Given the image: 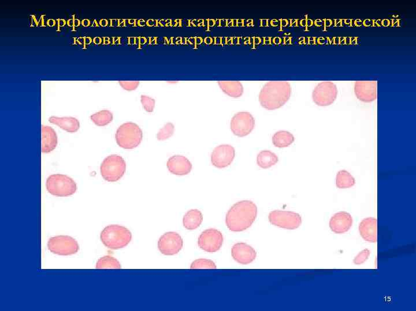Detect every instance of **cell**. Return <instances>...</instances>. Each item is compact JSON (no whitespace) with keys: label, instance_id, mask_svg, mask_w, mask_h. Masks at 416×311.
<instances>
[{"label":"cell","instance_id":"obj_1","mask_svg":"<svg viewBox=\"0 0 416 311\" xmlns=\"http://www.w3.org/2000/svg\"><path fill=\"white\" fill-rule=\"evenodd\" d=\"M257 213V207L252 201L238 202L229 209L226 214L227 228L233 232L243 231L252 225Z\"/></svg>","mask_w":416,"mask_h":311},{"label":"cell","instance_id":"obj_2","mask_svg":"<svg viewBox=\"0 0 416 311\" xmlns=\"http://www.w3.org/2000/svg\"><path fill=\"white\" fill-rule=\"evenodd\" d=\"M292 87L288 82H269L259 92L258 100L263 108L274 110L281 108L289 101Z\"/></svg>","mask_w":416,"mask_h":311},{"label":"cell","instance_id":"obj_3","mask_svg":"<svg viewBox=\"0 0 416 311\" xmlns=\"http://www.w3.org/2000/svg\"><path fill=\"white\" fill-rule=\"evenodd\" d=\"M100 239L106 247L111 249L124 248L132 239V234L124 226L110 225L103 229Z\"/></svg>","mask_w":416,"mask_h":311},{"label":"cell","instance_id":"obj_4","mask_svg":"<svg viewBox=\"0 0 416 311\" xmlns=\"http://www.w3.org/2000/svg\"><path fill=\"white\" fill-rule=\"evenodd\" d=\"M115 139L120 147L125 149H134L143 141V130L135 123H124L117 129Z\"/></svg>","mask_w":416,"mask_h":311},{"label":"cell","instance_id":"obj_5","mask_svg":"<svg viewBox=\"0 0 416 311\" xmlns=\"http://www.w3.org/2000/svg\"><path fill=\"white\" fill-rule=\"evenodd\" d=\"M49 193L57 197H68L73 195L77 186L70 176L63 174H53L49 176L46 183Z\"/></svg>","mask_w":416,"mask_h":311},{"label":"cell","instance_id":"obj_6","mask_svg":"<svg viewBox=\"0 0 416 311\" xmlns=\"http://www.w3.org/2000/svg\"><path fill=\"white\" fill-rule=\"evenodd\" d=\"M126 164L120 156L112 155L106 157L103 160L100 166V172L102 178L109 182H117L125 174Z\"/></svg>","mask_w":416,"mask_h":311},{"label":"cell","instance_id":"obj_7","mask_svg":"<svg viewBox=\"0 0 416 311\" xmlns=\"http://www.w3.org/2000/svg\"><path fill=\"white\" fill-rule=\"evenodd\" d=\"M49 250L59 255H70L78 252V242L69 236H57L51 237L48 242Z\"/></svg>","mask_w":416,"mask_h":311},{"label":"cell","instance_id":"obj_8","mask_svg":"<svg viewBox=\"0 0 416 311\" xmlns=\"http://www.w3.org/2000/svg\"><path fill=\"white\" fill-rule=\"evenodd\" d=\"M270 224L286 229H296L302 223V218L299 213L290 211L273 210L269 214Z\"/></svg>","mask_w":416,"mask_h":311},{"label":"cell","instance_id":"obj_9","mask_svg":"<svg viewBox=\"0 0 416 311\" xmlns=\"http://www.w3.org/2000/svg\"><path fill=\"white\" fill-rule=\"evenodd\" d=\"M338 96L337 86L331 82L320 83L312 92L313 101L319 106L332 105Z\"/></svg>","mask_w":416,"mask_h":311},{"label":"cell","instance_id":"obj_10","mask_svg":"<svg viewBox=\"0 0 416 311\" xmlns=\"http://www.w3.org/2000/svg\"><path fill=\"white\" fill-rule=\"evenodd\" d=\"M255 120L249 112H239L232 117L230 129L235 136L239 137L247 136L253 131Z\"/></svg>","mask_w":416,"mask_h":311},{"label":"cell","instance_id":"obj_11","mask_svg":"<svg viewBox=\"0 0 416 311\" xmlns=\"http://www.w3.org/2000/svg\"><path fill=\"white\" fill-rule=\"evenodd\" d=\"M224 241L222 233L215 229H208L202 232L198 238L200 248L208 252H215L222 246Z\"/></svg>","mask_w":416,"mask_h":311},{"label":"cell","instance_id":"obj_12","mask_svg":"<svg viewBox=\"0 0 416 311\" xmlns=\"http://www.w3.org/2000/svg\"><path fill=\"white\" fill-rule=\"evenodd\" d=\"M235 157V149L232 146L220 145L213 149L211 153V163L217 168H227L233 162Z\"/></svg>","mask_w":416,"mask_h":311},{"label":"cell","instance_id":"obj_13","mask_svg":"<svg viewBox=\"0 0 416 311\" xmlns=\"http://www.w3.org/2000/svg\"><path fill=\"white\" fill-rule=\"evenodd\" d=\"M183 241L179 234L175 232H167L158 241L159 251L165 255L177 254L183 248Z\"/></svg>","mask_w":416,"mask_h":311},{"label":"cell","instance_id":"obj_14","mask_svg":"<svg viewBox=\"0 0 416 311\" xmlns=\"http://www.w3.org/2000/svg\"><path fill=\"white\" fill-rule=\"evenodd\" d=\"M354 93L361 102L370 103L377 98L376 81H358L354 84Z\"/></svg>","mask_w":416,"mask_h":311},{"label":"cell","instance_id":"obj_15","mask_svg":"<svg viewBox=\"0 0 416 311\" xmlns=\"http://www.w3.org/2000/svg\"><path fill=\"white\" fill-rule=\"evenodd\" d=\"M232 258L239 263L249 264L256 258L257 252L250 245L245 243H238L231 249Z\"/></svg>","mask_w":416,"mask_h":311},{"label":"cell","instance_id":"obj_16","mask_svg":"<svg viewBox=\"0 0 416 311\" xmlns=\"http://www.w3.org/2000/svg\"><path fill=\"white\" fill-rule=\"evenodd\" d=\"M167 166L169 171L175 175L183 176L190 174L192 170V164L186 157L174 155L168 160Z\"/></svg>","mask_w":416,"mask_h":311},{"label":"cell","instance_id":"obj_17","mask_svg":"<svg viewBox=\"0 0 416 311\" xmlns=\"http://www.w3.org/2000/svg\"><path fill=\"white\" fill-rule=\"evenodd\" d=\"M330 227L333 232L342 234L349 231L353 225V218L346 212L337 213L331 217Z\"/></svg>","mask_w":416,"mask_h":311},{"label":"cell","instance_id":"obj_18","mask_svg":"<svg viewBox=\"0 0 416 311\" xmlns=\"http://www.w3.org/2000/svg\"><path fill=\"white\" fill-rule=\"evenodd\" d=\"M360 235L364 240L376 243L377 240V221L373 217L364 219L359 225Z\"/></svg>","mask_w":416,"mask_h":311},{"label":"cell","instance_id":"obj_19","mask_svg":"<svg viewBox=\"0 0 416 311\" xmlns=\"http://www.w3.org/2000/svg\"><path fill=\"white\" fill-rule=\"evenodd\" d=\"M42 146L43 153H49L53 151L58 143L55 130L49 126L41 127Z\"/></svg>","mask_w":416,"mask_h":311},{"label":"cell","instance_id":"obj_20","mask_svg":"<svg viewBox=\"0 0 416 311\" xmlns=\"http://www.w3.org/2000/svg\"><path fill=\"white\" fill-rule=\"evenodd\" d=\"M51 124L56 125L61 129L67 132L75 133L78 131L80 127L77 119L72 117H57L53 116L49 118Z\"/></svg>","mask_w":416,"mask_h":311},{"label":"cell","instance_id":"obj_21","mask_svg":"<svg viewBox=\"0 0 416 311\" xmlns=\"http://www.w3.org/2000/svg\"><path fill=\"white\" fill-rule=\"evenodd\" d=\"M218 84L224 93L231 98H240L243 94V87L239 82L222 81V82H219Z\"/></svg>","mask_w":416,"mask_h":311},{"label":"cell","instance_id":"obj_22","mask_svg":"<svg viewBox=\"0 0 416 311\" xmlns=\"http://www.w3.org/2000/svg\"><path fill=\"white\" fill-rule=\"evenodd\" d=\"M203 221V216L199 210L192 209L188 211L183 218V224L188 230L196 229Z\"/></svg>","mask_w":416,"mask_h":311},{"label":"cell","instance_id":"obj_23","mask_svg":"<svg viewBox=\"0 0 416 311\" xmlns=\"http://www.w3.org/2000/svg\"><path fill=\"white\" fill-rule=\"evenodd\" d=\"M279 161V157L275 153L268 150H264L257 156V164L262 169H268L274 166Z\"/></svg>","mask_w":416,"mask_h":311},{"label":"cell","instance_id":"obj_24","mask_svg":"<svg viewBox=\"0 0 416 311\" xmlns=\"http://www.w3.org/2000/svg\"><path fill=\"white\" fill-rule=\"evenodd\" d=\"M295 140L293 134L285 130H281L273 134L272 143L276 148H284L291 145Z\"/></svg>","mask_w":416,"mask_h":311},{"label":"cell","instance_id":"obj_25","mask_svg":"<svg viewBox=\"0 0 416 311\" xmlns=\"http://www.w3.org/2000/svg\"><path fill=\"white\" fill-rule=\"evenodd\" d=\"M356 181L353 176L348 171H339L336 178V185L339 189H344L353 187Z\"/></svg>","mask_w":416,"mask_h":311},{"label":"cell","instance_id":"obj_26","mask_svg":"<svg viewBox=\"0 0 416 311\" xmlns=\"http://www.w3.org/2000/svg\"><path fill=\"white\" fill-rule=\"evenodd\" d=\"M113 114L109 110H104L91 115V120L98 126L108 125L113 121Z\"/></svg>","mask_w":416,"mask_h":311},{"label":"cell","instance_id":"obj_27","mask_svg":"<svg viewBox=\"0 0 416 311\" xmlns=\"http://www.w3.org/2000/svg\"><path fill=\"white\" fill-rule=\"evenodd\" d=\"M121 264L116 259L111 256H105L99 259L96 264L97 269H106V268H113L120 269Z\"/></svg>","mask_w":416,"mask_h":311},{"label":"cell","instance_id":"obj_28","mask_svg":"<svg viewBox=\"0 0 416 311\" xmlns=\"http://www.w3.org/2000/svg\"><path fill=\"white\" fill-rule=\"evenodd\" d=\"M216 264L212 260L207 259H198L191 264V269H216Z\"/></svg>","mask_w":416,"mask_h":311},{"label":"cell","instance_id":"obj_29","mask_svg":"<svg viewBox=\"0 0 416 311\" xmlns=\"http://www.w3.org/2000/svg\"><path fill=\"white\" fill-rule=\"evenodd\" d=\"M175 132V126L172 123H167L163 128L159 130L156 136L159 141H164L169 139L173 136Z\"/></svg>","mask_w":416,"mask_h":311},{"label":"cell","instance_id":"obj_30","mask_svg":"<svg viewBox=\"0 0 416 311\" xmlns=\"http://www.w3.org/2000/svg\"><path fill=\"white\" fill-rule=\"evenodd\" d=\"M141 102L144 109L148 113H152L155 107V100L146 95H142Z\"/></svg>","mask_w":416,"mask_h":311},{"label":"cell","instance_id":"obj_31","mask_svg":"<svg viewBox=\"0 0 416 311\" xmlns=\"http://www.w3.org/2000/svg\"><path fill=\"white\" fill-rule=\"evenodd\" d=\"M371 254V251L368 249H365L362 250L356 256L353 260V262L356 264H361L366 262L369 258V256Z\"/></svg>","mask_w":416,"mask_h":311},{"label":"cell","instance_id":"obj_32","mask_svg":"<svg viewBox=\"0 0 416 311\" xmlns=\"http://www.w3.org/2000/svg\"><path fill=\"white\" fill-rule=\"evenodd\" d=\"M119 83L124 90L128 91L136 90L140 85V82H137V81L136 82H123V81H120Z\"/></svg>","mask_w":416,"mask_h":311},{"label":"cell","instance_id":"obj_33","mask_svg":"<svg viewBox=\"0 0 416 311\" xmlns=\"http://www.w3.org/2000/svg\"><path fill=\"white\" fill-rule=\"evenodd\" d=\"M301 25L303 26H312L313 25V21L312 20H309V19H303V20L301 21Z\"/></svg>","mask_w":416,"mask_h":311},{"label":"cell","instance_id":"obj_34","mask_svg":"<svg viewBox=\"0 0 416 311\" xmlns=\"http://www.w3.org/2000/svg\"><path fill=\"white\" fill-rule=\"evenodd\" d=\"M263 44L264 45L273 44V38L271 37H264L263 38Z\"/></svg>","mask_w":416,"mask_h":311},{"label":"cell","instance_id":"obj_35","mask_svg":"<svg viewBox=\"0 0 416 311\" xmlns=\"http://www.w3.org/2000/svg\"><path fill=\"white\" fill-rule=\"evenodd\" d=\"M282 43V40L280 37H274L273 38V44L274 45H280Z\"/></svg>","mask_w":416,"mask_h":311},{"label":"cell","instance_id":"obj_36","mask_svg":"<svg viewBox=\"0 0 416 311\" xmlns=\"http://www.w3.org/2000/svg\"><path fill=\"white\" fill-rule=\"evenodd\" d=\"M253 40H252L255 45H258L261 43V40L259 37H253L252 38Z\"/></svg>","mask_w":416,"mask_h":311},{"label":"cell","instance_id":"obj_37","mask_svg":"<svg viewBox=\"0 0 416 311\" xmlns=\"http://www.w3.org/2000/svg\"><path fill=\"white\" fill-rule=\"evenodd\" d=\"M381 25H382V26H383L384 27L388 26L389 25H390V21L387 20V19H384V20H383L382 21H381Z\"/></svg>","mask_w":416,"mask_h":311},{"label":"cell","instance_id":"obj_38","mask_svg":"<svg viewBox=\"0 0 416 311\" xmlns=\"http://www.w3.org/2000/svg\"><path fill=\"white\" fill-rule=\"evenodd\" d=\"M82 25L84 26H88L90 25V21L89 20H87V19H85V20H83L82 21Z\"/></svg>","mask_w":416,"mask_h":311},{"label":"cell","instance_id":"obj_39","mask_svg":"<svg viewBox=\"0 0 416 311\" xmlns=\"http://www.w3.org/2000/svg\"><path fill=\"white\" fill-rule=\"evenodd\" d=\"M371 21L369 20V19H366V20L364 21L363 22L364 25L366 27L369 26L371 25Z\"/></svg>","mask_w":416,"mask_h":311},{"label":"cell","instance_id":"obj_40","mask_svg":"<svg viewBox=\"0 0 416 311\" xmlns=\"http://www.w3.org/2000/svg\"><path fill=\"white\" fill-rule=\"evenodd\" d=\"M47 24H48V25H49V26H51V27H52V26H54V25H55V21L52 20V19H50V20H49V21H48V22H47Z\"/></svg>","mask_w":416,"mask_h":311},{"label":"cell","instance_id":"obj_41","mask_svg":"<svg viewBox=\"0 0 416 311\" xmlns=\"http://www.w3.org/2000/svg\"><path fill=\"white\" fill-rule=\"evenodd\" d=\"M281 27H286L288 25V21L287 20H281Z\"/></svg>","mask_w":416,"mask_h":311},{"label":"cell","instance_id":"obj_42","mask_svg":"<svg viewBox=\"0 0 416 311\" xmlns=\"http://www.w3.org/2000/svg\"><path fill=\"white\" fill-rule=\"evenodd\" d=\"M354 23L355 25H356V26L360 27L361 26H362V22L361 21L359 20V19H358V20L355 21Z\"/></svg>","mask_w":416,"mask_h":311},{"label":"cell","instance_id":"obj_43","mask_svg":"<svg viewBox=\"0 0 416 311\" xmlns=\"http://www.w3.org/2000/svg\"><path fill=\"white\" fill-rule=\"evenodd\" d=\"M264 22H261V26H268V20H262ZM262 22V21H261Z\"/></svg>","mask_w":416,"mask_h":311},{"label":"cell","instance_id":"obj_44","mask_svg":"<svg viewBox=\"0 0 416 311\" xmlns=\"http://www.w3.org/2000/svg\"><path fill=\"white\" fill-rule=\"evenodd\" d=\"M246 25H247V26L248 27H252V26H253V25H254V24H253V20H251V21H250V23H249V22H248V21H247V23H246Z\"/></svg>","mask_w":416,"mask_h":311},{"label":"cell","instance_id":"obj_45","mask_svg":"<svg viewBox=\"0 0 416 311\" xmlns=\"http://www.w3.org/2000/svg\"><path fill=\"white\" fill-rule=\"evenodd\" d=\"M331 25L332 22L330 20L328 21V23H327V20H326L325 22H324V25L326 26H330Z\"/></svg>","mask_w":416,"mask_h":311},{"label":"cell","instance_id":"obj_46","mask_svg":"<svg viewBox=\"0 0 416 311\" xmlns=\"http://www.w3.org/2000/svg\"><path fill=\"white\" fill-rule=\"evenodd\" d=\"M297 21L296 20H292L291 21V26H297Z\"/></svg>","mask_w":416,"mask_h":311}]
</instances>
